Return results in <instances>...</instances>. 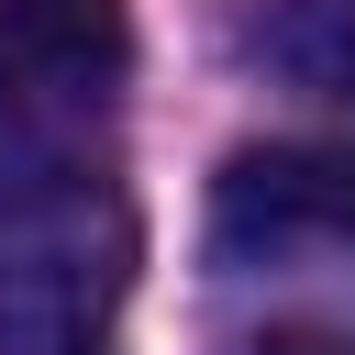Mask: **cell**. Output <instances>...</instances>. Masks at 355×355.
<instances>
[{
    "mask_svg": "<svg viewBox=\"0 0 355 355\" xmlns=\"http://www.w3.org/2000/svg\"><path fill=\"white\" fill-rule=\"evenodd\" d=\"M233 355H355V333H333V322H277V333H255V344H233Z\"/></svg>",
    "mask_w": 355,
    "mask_h": 355,
    "instance_id": "cell-5",
    "label": "cell"
},
{
    "mask_svg": "<svg viewBox=\"0 0 355 355\" xmlns=\"http://www.w3.org/2000/svg\"><path fill=\"white\" fill-rule=\"evenodd\" d=\"M355 266V144H244L211 178V266Z\"/></svg>",
    "mask_w": 355,
    "mask_h": 355,
    "instance_id": "cell-3",
    "label": "cell"
},
{
    "mask_svg": "<svg viewBox=\"0 0 355 355\" xmlns=\"http://www.w3.org/2000/svg\"><path fill=\"white\" fill-rule=\"evenodd\" d=\"M144 222L100 144L0 155V355H122Z\"/></svg>",
    "mask_w": 355,
    "mask_h": 355,
    "instance_id": "cell-1",
    "label": "cell"
},
{
    "mask_svg": "<svg viewBox=\"0 0 355 355\" xmlns=\"http://www.w3.org/2000/svg\"><path fill=\"white\" fill-rule=\"evenodd\" d=\"M255 55L311 100H355V0H266Z\"/></svg>",
    "mask_w": 355,
    "mask_h": 355,
    "instance_id": "cell-4",
    "label": "cell"
},
{
    "mask_svg": "<svg viewBox=\"0 0 355 355\" xmlns=\"http://www.w3.org/2000/svg\"><path fill=\"white\" fill-rule=\"evenodd\" d=\"M133 78L122 0H0V155L100 144Z\"/></svg>",
    "mask_w": 355,
    "mask_h": 355,
    "instance_id": "cell-2",
    "label": "cell"
}]
</instances>
